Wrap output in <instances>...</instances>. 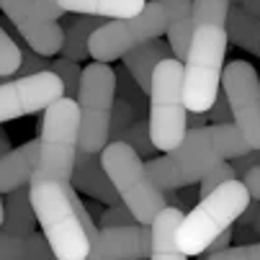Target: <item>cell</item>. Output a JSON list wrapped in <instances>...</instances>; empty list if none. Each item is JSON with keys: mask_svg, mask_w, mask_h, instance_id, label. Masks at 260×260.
<instances>
[{"mask_svg": "<svg viewBox=\"0 0 260 260\" xmlns=\"http://www.w3.org/2000/svg\"><path fill=\"white\" fill-rule=\"evenodd\" d=\"M28 196L36 221L44 230L57 260H85L101 230L95 227L72 183L34 175L28 183Z\"/></svg>", "mask_w": 260, "mask_h": 260, "instance_id": "obj_1", "label": "cell"}, {"mask_svg": "<svg viewBox=\"0 0 260 260\" xmlns=\"http://www.w3.org/2000/svg\"><path fill=\"white\" fill-rule=\"evenodd\" d=\"M245 152H250V147L245 144L235 124H211L185 129L178 147H173L162 157H152L144 165L160 188H180V185L199 183L219 162Z\"/></svg>", "mask_w": 260, "mask_h": 260, "instance_id": "obj_2", "label": "cell"}, {"mask_svg": "<svg viewBox=\"0 0 260 260\" xmlns=\"http://www.w3.org/2000/svg\"><path fill=\"white\" fill-rule=\"evenodd\" d=\"M252 201L247 185L242 178H232L221 183L211 193L201 196L196 206L183 214L180 224L175 230V242L185 255H201L216 235H221L227 227H232L240 219V214Z\"/></svg>", "mask_w": 260, "mask_h": 260, "instance_id": "obj_3", "label": "cell"}, {"mask_svg": "<svg viewBox=\"0 0 260 260\" xmlns=\"http://www.w3.org/2000/svg\"><path fill=\"white\" fill-rule=\"evenodd\" d=\"M227 31L216 23H196L188 52L183 57V101L188 111L206 114L211 108L224 72Z\"/></svg>", "mask_w": 260, "mask_h": 260, "instance_id": "obj_4", "label": "cell"}, {"mask_svg": "<svg viewBox=\"0 0 260 260\" xmlns=\"http://www.w3.org/2000/svg\"><path fill=\"white\" fill-rule=\"evenodd\" d=\"M101 165L106 168L121 204L129 206L139 224H150L168 206L162 188L150 178L147 165L126 142H108L101 150Z\"/></svg>", "mask_w": 260, "mask_h": 260, "instance_id": "obj_5", "label": "cell"}, {"mask_svg": "<svg viewBox=\"0 0 260 260\" xmlns=\"http://www.w3.org/2000/svg\"><path fill=\"white\" fill-rule=\"evenodd\" d=\"M147 126H150L152 144L160 152H170L180 144L185 134V116L188 108L183 101V62L168 57L157 62L150 90H147Z\"/></svg>", "mask_w": 260, "mask_h": 260, "instance_id": "obj_6", "label": "cell"}, {"mask_svg": "<svg viewBox=\"0 0 260 260\" xmlns=\"http://www.w3.org/2000/svg\"><path fill=\"white\" fill-rule=\"evenodd\" d=\"M80 147V108L78 101L62 95L44 108L39 134V178L70 180L75 168V152Z\"/></svg>", "mask_w": 260, "mask_h": 260, "instance_id": "obj_7", "label": "cell"}, {"mask_svg": "<svg viewBox=\"0 0 260 260\" xmlns=\"http://www.w3.org/2000/svg\"><path fill=\"white\" fill-rule=\"evenodd\" d=\"M168 31V16L157 0H147V6L129 18H108L88 36V54L93 62H116L132 47L162 36Z\"/></svg>", "mask_w": 260, "mask_h": 260, "instance_id": "obj_8", "label": "cell"}, {"mask_svg": "<svg viewBox=\"0 0 260 260\" xmlns=\"http://www.w3.org/2000/svg\"><path fill=\"white\" fill-rule=\"evenodd\" d=\"M80 108V150L101 152L108 144V121L114 103V67L108 62H93L83 70L78 88Z\"/></svg>", "mask_w": 260, "mask_h": 260, "instance_id": "obj_9", "label": "cell"}, {"mask_svg": "<svg viewBox=\"0 0 260 260\" xmlns=\"http://www.w3.org/2000/svg\"><path fill=\"white\" fill-rule=\"evenodd\" d=\"M221 93L227 95L232 124L242 134L250 150H260V78L257 70L245 62L235 59L224 64L221 72Z\"/></svg>", "mask_w": 260, "mask_h": 260, "instance_id": "obj_10", "label": "cell"}, {"mask_svg": "<svg viewBox=\"0 0 260 260\" xmlns=\"http://www.w3.org/2000/svg\"><path fill=\"white\" fill-rule=\"evenodd\" d=\"M62 95L64 85L52 70L8 78L0 83V124L44 111L49 103H54Z\"/></svg>", "mask_w": 260, "mask_h": 260, "instance_id": "obj_11", "label": "cell"}, {"mask_svg": "<svg viewBox=\"0 0 260 260\" xmlns=\"http://www.w3.org/2000/svg\"><path fill=\"white\" fill-rule=\"evenodd\" d=\"M0 11L34 52L54 57L62 49V26L44 18L34 0H0Z\"/></svg>", "mask_w": 260, "mask_h": 260, "instance_id": "obj_12", "label": "cell"}, {"mask_svg": "<svg viewBox=\"0 0 260 260\" xmlns=\"http://www.w3.org/2000/svg\"><path fill=\"white\" fill-rule=\"evenodd\" d=\"M70 183L75 185L78 191L88 193L90 199L111 206V204H121L114 183H111L106 168L101 165V152H88V150H80L75 152V168H72V178Z\"/></svg>", "mask_w": 260, "mask_h": 260, "instance_id": "obj_13", "label": "cell"}, {"mask_svg": "<svg viewBox=\"0 0 260 260\" xmlns=\"http://www.w3.org/2000/svg\"><path fill=\"white\" fill-rule=\"evenodd\" d=\"M36 165H39V139H31L0 155V193H8L18 185H28Z\"/></svg>", "mask_w": 260, "mask_h": 260, "instance_id": "obj_14", "label": "cell"}, {"mask_svg": "<svg viewBox=\"0 0 260 260\" xmlns=\"http://www.w3.org/2000/svg\"><path fill=\"white\" fill-rule=\"evenodd\" d=\"M180 219H183L180 209L165 206L150 221V260H188V255L175 242V230Z\"/></svg>", "mask_w": 260, "mask_h": 260, "instance_id": "obj_15", "label": "cell"}, {"mask_svg": "<svg viewBox=\"0 0 260 260\" xmlns=\"http://www.w3.org/2000/svg\"><path fill=\"white\" fill-rule=\"evenodd\" d=\"M173 57V49L168 42H162L160 36L155 39H147L137 47H132L124 54V67L129 70V75L137 80V85L142 88V93L150 90V80H152V72L157 67V62Z\"/></svg>", "mask_w": 260, "mask_h": 260, "instance_id": "obj_16", "label": "cell"}, {"mask_svg": "<svg viewBox=\"0 0 260 260\" xmlns=\"http://www.w3.org/2000/svg\"><path fill=\"white\" fill-rule=\"evenodd\" d=\"M165 8L168 16V44L173 49V57L183 62L185 52H188V42L193 34V0H157Z\"/></svg>", "mask_w": 260, "mask_h": 260, "instance_id": "obj_17", "label": "cell"}, {"mask_svg": "<svg viewBox=\"0 0 260 260\" xmlns=\"http://www.w3.org/2000/svg\"><path fill=\"white\" fill-rule=\"evenodd\" d=\"M106 18L101 16H85V13H72V18H67V23L62 26V57L64 59H75V62H85L90 59L88 54V36L103 23Z\"/></svg>", "mask_w": 260, "mask_h": 260, "instance_id": "obj_18", "label": "cell"}, {"mask_svg": "<svg viewBox=\"0 0 260 260\" xmlns=\"http://www.w3.org/2000/svg\"><path fill=\"white\" fill-rule=\"evenodd\" d=\"M0 260H57L44 235H11L0 230Z\"/></svg>", "mask_w": 260, "mask_h": 260, "instance_id": "obj_19", "label": "cell"}, {"mask_svg": "<svg viewBox=\"0 0 260 260\" xmlns=\"http://www.w3.org/2000/svg\"><path fill=\"white\" fill-rule=\"evenodd\" d=\"M36 224V214L31 206L28 185H18V188L8 191V199L3 201V224L0 230L11 235H31Z\"/></svg>", "mask_w": 260, "mask_h": 260, "instance_id": "obj_20", "label": "cell"}, {"mask_svg": "<svg viewBox=\"0 0 260 260\" xmlns=\"http://www.w3.org/2000/svg\"><path fill=\"white\" fill-rule=\"evenodd\" d=\"M224 31H227V39L235 42L240 49L250 52V54H260V16L247 13L240 3L232 6L227 11L224 18Z\"/></svg>", "mask_w": 260, "mask_h": 260, "instance_id": "obj_21", "label": "cell"}, {"mask_svg": "<svg viewBox=\"0 0 260 260\" xmlns=\"http://www.w3.org/2000/svg\"><path fill=\"white\" fill-rule=\"evenodd\" d=\"M64 13H85L101 18H129L137 16L147 0H57Z\"/></svg>", "mask_w": 260, "mask_h": 260, "instance_id": "obj_22", "label": "cell"}, {"mask_svg": "<svg viewBox=\"0 0 260 260\" xmlns=\"http://www.w3.org/2000/svg\"><path fill=\"white\" fill-rule=\"evenodd\" d=\"M137 119H139V108L134 103H129L126 98L114 95V103H111V121H108V142H116Z\"/></svg>", "mask_w": 260, "mask_h": 260, "instance_id": "obj_23", "label": "cell"}, {"mask_svg": "<svg viewBox=\"0 0 260 260\" xmlns=\"http://www.w3.org/2000/svg\"><path fill=\"white\" fill-rule=\"evenodd\" d=\"M121 142H126L132 150L139 155V157H147V160H152V155L157 152V147L152 144V137H150V126H147L144 119H137L121 137Z\"/></svg>", "mask_w": 260, "mask_h": 260, "instance_id": "obj_24", "label": "cell"}, {"mask_svg": "<svg viewBox=\"0 0 260 260\" xmlns=\"http://www.w3.org/2000/svg\"><path fill=\"white\" fill-rule=\"evenodd\" d=\"M49 70L62 80V85H64V95L75 98V95H78V88H80V75H83L80 62L59 57V59H49Z\"/></svg>", "mask_w": 260, "mask_h": 260, "instance_id": "obj_25", "label": "cell"}, {"mask_svg": "<svg viewBox=\"0 0 260 260\" xmlns=\"http://www.w3.org/2000/svg\"><path fill=\"white\" fill-rule=\"evenodd\" d=\"M114 95L126 98L129 103H134L139 111L147 106V93H142V88L137 85V80L129 75V70H114Z\"/></svg>", "mask_w": 260, "mask_h": 260, "instance_id": "obj_26", "label": "cell"}, {"mask_svg": "<svg viewBox=\"0 0 260 260\" xmlns=\"http://www.w3.org/2000/svg\"><path fill=\"white\" fill-rule=\"evenodd\" d=\"M18 67H21V49L13 42V36L0 26V75L16 78Z\"/></svg>", "mask_w": 260, "mask_h": 260, "instance_id": "obj_27", "label": "cell"}, {"mask_svg": "<svg viewBox=\"0 0 260 260\" xmlns=\"http://www.w3.org/2000/svg\"><path fill=\"white\" fill-rule=\"evenodd\" d=\"M232 0H193V21L196 23H216L224 26Z\"/></svg>", "mask_w": 260, "mask_h": 260, "instance_id": "obj_28", "label": "cell"}, {"mask_svg": "<svg viewBox=\"0 0 260 260\" xmlns=\"http://www.w3.org/2000/svg\"><path fill=\"white\" fill-rule=\"evenodd\" d=\"M132 224H139V221L134 219V214L124 204H111L98 216V230H116V227H132Z\"/></svg>", "mask_w": 260, "mask_h": 260, "instance_id": "obj_29", "label": "cell"}, {"mask_svg": "<svg viewBox=\"0 0 260 260\" xmlns=\"http://www.w3.org/2000/svg\"><path fill=\"white\" fill-rule=\"evenodd\" d=\"M232 178H237V173H235V168H232V162H219L216 168H211L199 183V193L201 196H206V193H211L214 188H219L221 183H227V180H232Z\"/></svg>", "mask_w": 260, "mask_h": 260, "instance_id": "obj_30", "label": "cell"}, {"mask_svg": "<svg viewBox=\"0 0 260 260\" xmlns=\"http://www.w3.org/2000/svg\"><path fill=\"white\" fill-rule=\"evenodd\" d=\"M204 260H260V240L257 242H242L240 247H224Z\"/></svg>", "mask_w": 260, "mask_h": 260, "instance_id": "obj_31", "label": "cell"}, {"mask_svg": "<svg viewBox=\"0 0 260 260\" xmlns=\"http://www.w3.org/2000/svg\"><path fill=\"white\" fill-rule=\"evenodd\" d=\"M209 114V121L211 124H232V111H230V103H227V95L224 93H216V98H214V103H211V108L206 111Z\"/></svg>", "mask_w": 260, "mask_h": 260, "instance_id": "obj_32", "label": "cell"}, {"mask_svg": "<svg viewBox=\"0 0 260 260\" xmlns=\"http://www.w3.org/2000/svg\"><path fill=\"white\" fill-rule=\"evenodd\" d=\"M201 199L199 193V185H180V188H175V209H185V206H196V201Z\"/></svg>", "mask_w": 260, "mask_h": 260, "instance_id": "obj_33", "label": "cell"}, {"mask_svg": "<svg viewBox=\"0 0 260 260\" xmlns=\"http://www.w3.org/2000/svg\"><path fill=\"white\" fill-rule=\"evenodd\" d=\"M255 165H260V150H250V152H245V155H237V157H232V168H235V173L242 178V173L247 170V168H255Z\"/></svg>", "mask_w": 260, "mask_h": 260, "instance_id": "obj_34", "label": "cell"}, {"mask_svg": "<svg viewBox=\"0 0 260 260\" xmlns=\"http://www.w3.org/2000/svg\"><path fill=\"white\" fill-rule=\"evenodd\" d=\"M242 183L247 185L250 196H252L255 201H260V165H255V168H247V170L242 173Z\"/></svg>", "mask_w": 260, "mask_h": 260, "instance_id": "obj_35", "label": "cell"}, {"mask_svg": "<svg viewBox=\"0 0 260 260\" xmlns=\"http://www.w3.org/2000/svg\"><path fill=\"white\" fill-rule=\"evenodd\" d=\"M34 3H36V8H39V13L44 18H49V21H59L64 16V8L57 3V0H34Z\"/></svg>", "mask_w": 260, "mask_h": 260, "instance_id": "obj_36", "label": "cell"}, {"mask_svg": "<svg viewBox=\"0 0 260 260\" xmlns=\"http://www.w3.org/2000/svg\"><path fill=\"white\" fill-rule=\"evenodd\" d=\"M206 119H209V114L188 111V116H185V126H191V129H196V126H206Z\"/></svg>", "mask_w": 260, "mask_h": 260, "instance_id": "obj_37", "label": "cell"}, {"mask_svg": "<svg viewBox=\"0 0 260 260\" xmlns=\"http://www.w3.org/2000/svg\"><path fill=\"white\" fill-rule=\"evenodd\" d=\"M237 3L247 11V13H252V16H260V0H237Z\"/></svg>", "mask_w": 260, "mask_h": 260, "instance_id": "obj_38", "label": "cell"}, {"mask_svg": "<svg viewBox=\"0 0 260 260\" xmlns=\"http://www.w3.org/2000/svg\"><path fill=\"white\" fill-rule=\"evenodd\" d=\"M8 147H11V142H8V134L0 129V155H6L8 152Z\"/></svg>", "mask_w": 260, "mask_h": 260, "instance_id": "obj_39", "label": "cell"}, {"mask_svg": "<svg viewBox=\"0 0 260 260\" xmlns=\"http://www.w3.org/2000/svg\"><path fill=\"white\" fill-rule=\"evenodd\" d=\"M252 230H255V237L260 240V209H257V214H255V219H252V224H250Z\"/></svg>", "mask_w": 260, "mask_h": 260, "instance_id": "obj_40", "label": "cell"}, {"mask_svg": "<svg viewBox=\"0 0 260 260\" xmlns=\"http://www.w3.org/2000/svg\"><path fill=\"white\" fill-rule=\"evenodd\" d=\"M0 224H3V199H0Z\"/></svg>", "mask_w": 260, "mask_h": 260, "instance_id": "obj_41", "label": "cell"}]
</instances>
